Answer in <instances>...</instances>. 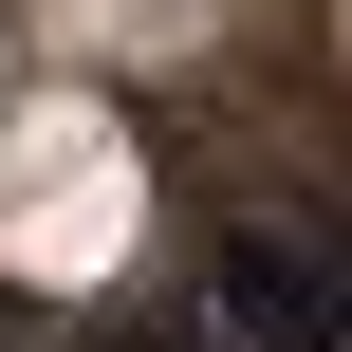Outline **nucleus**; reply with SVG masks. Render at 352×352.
<instances>
[{"instance_id":"f257e3e1","label":"nucleus","mask_w":352,"mask_h":352,"mask_svg":"<svg viewBox=\"0 0 352 352\" xmlns=\"http://www.w3.org/2000/svg\"><path fill=\"white\" fill-rule=\"evenodd\" d=\"M204 316L223 352H352V223H223Z\"/></svg>"},{"instance_id":"f03ea898","label":"nucleus","mask_w":352,"mask_h":352,"mask_svg":"<svg viewBox=\"0 0 352 352\" xmlns=\"http://www.w3.org/2000/svg\"><path fill=\"white\" fill-rule=\"evenodd\" d=\"M111 352H223V316H204V278H167V297H130V316H111Z\"/></svg>"}]
</instances>
